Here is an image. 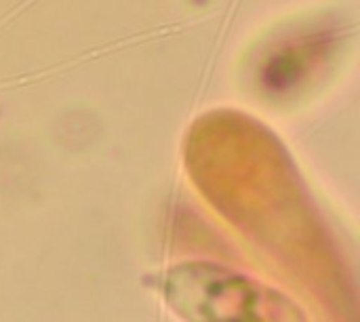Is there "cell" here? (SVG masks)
<instances>
[{
    "instance_id": "obj_1",
    "label": "cell",
    "mask_w": 360,
    "mask_h": 322,
    "mask_svg": "<svg viewBox=\"0 0 360 322\" xmlns=\"http://www.w3.org/2000/svg\"><path fill=\"white\" fill-rule=\"evenodd\" d=\"M156 289L184 322H308L304 308L285 291L205 259L169 268Z\"/></svg>"
}]
</instances>
